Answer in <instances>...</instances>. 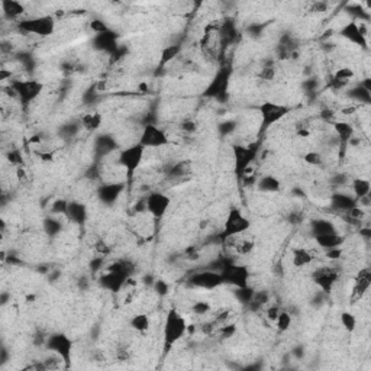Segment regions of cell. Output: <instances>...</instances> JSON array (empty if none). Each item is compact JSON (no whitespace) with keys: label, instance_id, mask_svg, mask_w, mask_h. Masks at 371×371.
I'll return each instance as SVG.
<instances>
[{"label":"cell","instance_id":"5","mask_svg":"<svg viewBox=\"0 0 371 371\" xmlns=\"http://www.w3.org/2000/svg\"><path fill=\"white\" fill-rule=\"evenodd\" d=\"M144 154H145V148L141 144H135L130 147L122 149L118 156V163L125 168V171L128 173L129 177H132L135 171L139 168V165L144 160Z\"/></svg>","mask_w":371,"mask_h":371},{"label":"cell","instance_id":"45","mask_svg":"<svg viewBox=\"0 0 371 371\" xmlns=\"http://www.w3.org/2000/svg\"><path fill=\"white\" fill-rule=\"evenodd\" d=\"M92 29L95 31V34H100V32L107 31L109 28L104 25L102 20H93V22H92Z\"/></svg>","mask_w":371,"mask_h":371},{"label":"cell","instance_id":"9","mask_svg":"<svg viewBox=\"0 0 371 371\" xmlns=\"http://www.w3.org/2000/svg\"><path fill=\"white\" fill-rule=\"evenodd\" d=\"M219 273L222 274L224 283L232 285L235 287H244L248 286V278H250V271L244 266H236V264H224Z\"/></svg>","mask_w":371,"mask_h":371},{"label":"cell","instance_id":"12","mask_svg":"<svg viewBox=\"0 0 371 371\" xmlns=\"http://www.w3.org/2000/svg\"><path fill=\"white\" fill-rule=\"evenodd\" d=\"M170 205H171V199L161 191H152L145 198V209L156 219L163 217L168 212Z\"/></svg>","mask_w":371,"mask_h":371},{"label":"cell","instance_id":"38","mask_svg":"<svg viewBox=\"0 0 371 371\" xmlns=\"http://www.w3.org/2000/svg\"><path fill=\"white\" fill-rule=\"evenodd\" d=\"M152 290H154L158 296H165V294H168L170 287H168V283H167L165 280L158 278V280L154 281V285H152Z\"/></svg>","mask_w":371,"mask_h":371},{"label":"cell","instance_id":"51","mask_svg":"<svg viewBox=\"0 0 371 371\" xmlns=\"http://www.w3.org/2000/svg\"><path fill=\"white\" fill-rule=\"evenodd\" d=\"M9 160H10L12 163H15V164H19V163H22V158H20V156L17 154L16 151H15V152H12V154L9 156Z\"/></svg>","mask_w":371,"mask_h":371},{"label":"cell","instance_id":"23","mask_svg":"<svg viewBox=\"0 0 371 371\" xmlns=\"http://www.w3.org/2000/svg\"><path fill=\"white\" fill-rule=\"evenodd\" d=\"M311 231L313 236H319V235L337 232V228H335V225L326 221V219H315V221H312Z\"/></svg>","mask_w":371,"mask_h":371},{"label":"cell","instance_id":"2","mask_svg":"<svg viewBox=\"0 0 371 371\" xmlns=\"http://www.w3.org/2000/svg\"><path fill=\"white\" fill-rule=\"evenodd\" d=\"M251 228L250 219L245 216L239 207H232L229 209L226 219H225L224 229L221 233L222 239H229V238H235L239 233L247 232Z\"/></svg>","mask_w":371,"mask_h":371},{"label":"cell","instance_id":"43","mask_svg":"<svg viewBox=\"0 0 371 371\" xmlns=\"http://www.w3.org/2000/svg\"><path fill=\"white\" fill-rule=\"evenodd\" d=\"M252 250H254V242L251 241L242 242L241 245L238 247V252H239V254H250Z\"/></svg>","mask_w":371,"mask_h":371},{"label":"cell","instance_id":"17","mask_svg":"<svg viewBox=\"0 0 371 371\" xmlns=\"http://www.w3.org/2000/svg\"><path fill=\"white\" fill-rule=\"evenodd\" d=\"M371 286V270L368 267L363 268L358 271V274L355 277V285H354V300H361L365 293L370 290Z\"/></svg>","mask_w":371,"mask_h":371},{"label":"cell","instance_id":"25","mask_svg":"<svg viewBox=\"0 0 371 371\" xmlns=\"http://www.w3.org/2000/svg\"><path fill=\"white\" fill-rule=\"evenodd\" d=\"M2 9H3V13L8 17H19L20 15H24L25 12V6L16 2V0H5L2 2Z\"/></svg>","mask_w":371,"mask_h":371},{"label":"cell","instance_id":"24","mask_svg":"<svg viewBox=\"0 0 371 371\" xmlns=\"http://www.w3.org/2000/svg\"><path fill=\"white\" fill-rule=\"evenodd\" d=\"M332 206L335 207L337 210H345L350 212L351 209L357 207V199L351 198L348 194H341L337 193L332 196Z\"/></svg>","mask_w":371,"mask_h":371},{"label":"cell","instance_id":"36","mask_svg":"<svg viewBox=\"0 0 371 371\" xmlns=\"http://www.w3.org/2000/svg\"><path fill=\"white\" fill-rule=\"evenodd\" d=\"M43 228H45V232L54 236V235H57L61 231V224L54 217H48L43 222Z\"/></svg>","mask_w":371,"mask_h":371},{"label":"cell","instance_id":"22","mask_svg":"<svg viewBox=\"0 0 371 371\" xmlns=\"http://www.w3.org/2000/svg\"><path fill=\"white\" fill-rule=\"evenodd\" d=\"M116 148H118V144H116L115 138L111 137V135H100L96 139L95 151L99 157L107 156V154L113 152Z\"/></svg>","mask_w":371,"mask_h":371},{"label":"cell","instance_id":"35","mask_svg":"<svg viewBox=\"0 0 371 371\" xmlns=\"http://www.w3.org/2000/svg\"><path fill=\"white\" fill-rule=\"evenodd\" d=\"M254 293H255V290H252L250 286H244V287H236V293H235V296L238 297L239 302H244L248 304V303L251 302V299H252Z\"/></svg>","mask_w":371,"mask_h":371},{"label":"cell","instance_id":"3","mask_svg":"<svg viewBox=\"0 0 371 371\" xmlns=\"http://www.w3.org/2000/svg\"><path fill=\"white\" fill-rule=\"evenodd\" d=\"M20 31L26 34L38 35V36H50L55 32V19L50 15L35 16L24 19L19 24Z\"/></svg>","mask_w":371,"mask_h":371},{"label":"cell","instance_id":"10","mask_svg":"<svg viewBox=\"0 0 371 371\" xmlns=\"http://www.w3.org/2000/svg\"><path fill=\"white\" fill-rule=\"evenodd\" d=\"M261 118H263V128H270L278 121H281L287 113L290 112V107L285 104L274 103V102H264L258 107Z\"/></svg>","mask_w":371,"mask_h":371},{"label":"cell","instance_id":"31","mask_svg":"<svg viewBox=\"0 0 371 371\" xmlns=\"http://www.w3.org/2000/svg\"><path fill=\"white\" fill-rule=\"evenodd\" d=\"M81 125L89 130H96L102 125V116L99 113H90L81 118Z\"/></svg>","mask_w":371,"mask_h":371},{"label":"cell","instance_id":"7","mask_svg":"<svg viewBox=\"0 0 371 371\" xmlns=\"http://www.w3.org/2000/svg\"><path fill=\"white\" fill-rule=\"evenodd\" d=\"M139 144L144 148H161L170 144L164 129L157 126L154 123H147L139 135Z\"/></svg>","mask_w":371,"mask_h":371},{"label":"cell","instance_id":"30","mask_svg":"<svg viewBox=\"0 0 371 371\" xmlns=\"http://www.w3.org/2000/svg\"><path fill=\"white\" fill-rule=\"evenodd\" d=\"M334 128H335L338 138L341 139L342 142H350L354 137V128L346 122H335Z\"/></svg>","mask_w":371,"mask_h":371},{"label":"cell","instance_id":"6","mask_svg":"<svg viewBox=\"0 0 371 371\" xmlns=\"http://www.w3.org/2000/svg\"><path fill=\"white\" fill-rule=\"evenodd\" d=\"M47 350L51 351L52 354L57 355L62 363H66V367H69L71 361V351H73V342L66 334H54L47 338Z\"/></svg>","mask_w":371,"mask_h":371},{"label":"cell","instance_id":"46","mask_svg":"<svg viewBox=\"0 0 371 371\" xmlns=\"http://www.w3.org/2000/svg\"><path fill=\"white\" fill-rule=\"evenodd\" d=\"M235 325H226L224 328L221 329V334L224 338H231L235 334Z\"/></svg>","mask_w":371,"mask_h":371},{"label":"cell","instance_id":"48","mask_svg":"<svg viewBox=\"0 0 371 371\" xmlns=\"http://www.w3.org/2000/svg\"><path fill=\"white\" fill-rule=\"evenodd\" d=\"M177 51H179V47H170V48H167L164 51V61L171 60Z\"/></svg>","mask_w":371,"mask_h":371},{"label":"cell","instance_id":"27","mask_svg":"<svg viewBox=\"0 0 371 371\" xmlns=\"http://www.w3.org/2000/svg\"><path fill=\"white\" fill-rule=\"evenodd\" d=\"M257 187H258V190L266 191V193H274V191L280 190V180L276 179L274 176H264L257 183Z\"/></svg>","mask_w":371,"mask_h":371},{"label":"cell","instance_id":"33","mask_svg":"<svg viewBox=\"0 0 371 371\" xmlns=\"http://www.w3.org/2000/svg\"><path fill=\"white\" fill-rule=\"evenodd\" d=\"M274 322H276L277 329L281 331V332H285L292 325V315L287 311H280V313H278V316H277Z\"/></svg>","mask_w":371,"mask_h":371},{"label":"cell","instance_id":"4","mask_svg":"<svg viewBox=\"0 0 371 371\" xmlns=\"http://www.w3.org/2000/svg\"><path fill=\"white\" fill-rule=\"evenodd\" d=\"M258 147L257 145H238L235 144L232 147L233 154V164H235V174L238 177L245 176L248 168L257 158Z\"/></svg>","mask_w":371,"mask_h":371},{"label":"cell","instance_id":"18","mask_svg":"<svg viewBox=\"0 0 371 371\" xmlns=\"http://www.w3.org/2000/svg\"><path fill=\"white\" fill-rule=\"evenodd\" d=\"M122 190H123V184L112 183V184H104V186H102L99 189V191H97V194H99V199H100V202L103 205L111 206V205H113L119 199Z\"/></svg>","mask_w":371,"mask_h":371},{"label":"cell","instance_id":"34","mask_svg":"<svg viewBox=\"0 0 371 371\" xmlns=\"http://www.w3.org/2000/svg\"><path fill=\"white\" fill-rule=\"evenodd\" d=\"M371 90L370 89H367V87L364 86V84H360V86L354 89L353 92H351V96L355 97L357 100H360V102H364V103H370L371 100Z\"/></svg>","mask_w":371,"mask_h":371},{"label":"cell","instance_id":"28","mask_svg":"<svg viewBox=\"0 0 371 371\" xmlns=\"http://www.w3.org/2000/svg\"><path fill=\"white\" fill-rule=\"evenodd\" d=\"M353 190H354L355 199H365L370 196L371 184L367 179H355L353 182Z\"/></svg>","mask_w":371,"mask_h":371},{"label":"cell","instance_id":"49","mask_svg":"<svg viewBox=\"0 0 371 371\" xmlns=\"http://www.w3.org/2000/svg\"><path fill=\"white\" fill-rule=\"evenodd\" d=\"M261 77L266 78V80H271V78L274 77V69H273V67H266V69H263Z\"/></svg>","mask_w":371,"mask_h":371},{"label":"cell","instance_id":"26","mask_svg":"<svg viewBox=\"0 0 371 371\" xmlns=\"http://www.w3.org/2000/svg\"><path fill=\"white\" fill-rule=\"evenodd\" d=\"M149 325H151V322H149V316L147 313H137L129 320L130 328L134 329L135 332H139V334L147 332L149 329Z\"/></svg>","mask_w":371,"mask_h":371},{"label":"cell","instance_id":"8","mask_svg":"<svg viewBox=\"0 0 371 371\" xmlns=\"http://www.w3.org/2000/svg\"><path fill=\"white\" fill-rule=\"evenodd\" d=\"M10 89L15 93V96L19 97V100L22 103L29 104L42 93L43 84L39 83V81H35V80H29V81H13L10 84Z\"/></svg>","mask_w":371,"mask_h":371},{"label":"cell","instance_id":"50","mask_svg":"<svg viewBox=\"0 0 371 371\" xmlns=\"http://www.w3.org/2000/svg\"><path fill=\"white\" fill-rule=\"evenodd\" d=\"M278 313H280V309H278L277 306H271V308H268L267 316L271 320H276V318L278 316Z\"/></svg>","mask_w":371,"mask_h":371},{"label":"cell","instance_id":"13","mask_svg":"<svg viewBox=\"0 0 371 371\" xmlns=\"http://www.w3.org/2000/svg\"><path fill=\"white\" fill-rule=\"evenodd\" d=\"M232 74V70L229 67H225V69L219 70L216 73V76L213 80L210 81V84L207 86L205 90V96L207 97H217L221 99V96L226 95L228 92V86H229V78Z\"/></svg>","mask_w":371,"mask_h":371},{"label":"cell","instance_id":"20","mask_svg":"<svg viewBox=\"0 0 371 371\" xmlns=\"http://www.w3.org/2000/svg\"><path fill=\"white\" fill-rule=\"evenodd\" d=\"M316 244L319 245L322 250L328 251L334 248H341V245L344 244V236L339 235L338 232L328 233V235H319V236H313Z\"/></svg>","mask_w":371,"mask_h":371},{"label":"cell","instance_id":"44","mask_svg":"<svg viewBox=\"0 0 371 371\" xmlns=\"http://www.w3.org/2000/svg\"><path fill=\"white\" fill-rule=\"evenodd\" d=\"M233 129H235V122H231V121L225 122V123H222V125L219 126V132H221V134H224V135H226V134H231Z\"/></svg>","mask_w":371,"mask_h":371},{"label":"cell","instance_id":"41","mask_svg":"<svg viewBox=\"0 0 371 371\" xmlns=\"http://www.w3.org/2000/svg\"><path fill=\"white\" fill-rule=\"evenodd\" d=\"M303 158H304V161H306L308 164L312 165L322 164V156H320L319 152H316V151H309V152L303 157Z\"/></svg>","mask_w":371,"mask_h":371},{"label":"cell","instance_id":"14","mask_svg":"<svg viewBox=\"0 0 371 371\" xmlns=\"http://www.w3.org/2000/svg\"><path fill=\"white\" fill-rule=\"evenodd\" d=\"M128 277L129 274H126L125 271L109 268L107 273L100 277V286L109 292H119L122 287L126 285Z\"/></svg>","mask_w":371,"mask_h":371},{"label":"cell","instance_id":"42","mask_svg":"<svg viewBox=\"0 0 371 371\" xmlns=\"http://www.w3.org/2000/svg\"><path fill=\"white\" fill-rule=\"evenodd\" d=\"M67 207H69V202L67 200H57L52 206V213H64L67 212Z\"/></svg>","mask_w":371,"mask_h":371},{"label":"cell","instance_id":"52","mask_svg":"<svg viewBox=\"0 0 371 371\" xmlns=\"http://www.w3.org/2000/svg\"><path fill=\"white\" fill-rule=\"evenodd\" d=\"M183 126H184V130H194V125H193V123H189V122H187V123L184 122Z\"/></svg>","mask_w":371,"mask_h":371},{"label":"cell","instance_id":"11","mask_svg":"<svg viewBox=\"0 0 371 371\" xmlns=\"http://www.w3.org/2000/svg\"><path fill=\"white\" fill-rule=\"evenodd\" d=\"M190 285L193 287L205 289V290H215L225 283L222 274L219 271L205 270V271H199V273L190 277Z\"/></svg>","mask_w":371,"mask_h":371},{"label":"cell","instance_id":"37","mask_svg":"<svg viewBox=\"0 0 371 371\" xmlns=\"http://www.w3.org/2000/svg\"><path fill=\"white\" fill-rule=\"evenodd\" d=\"M189 173H190V164L189 163H186V161L176 164L173 167V170L170 171V174H171L173 177H183V176H186V174Z\"/></svg>","mask_w":371,"mask_h":371},{"label":"cell","instance_id":"16","mask_svg":"<svg viewBox=\"0 0 371 371\" xmlns=\"http://www.w3.org/2000/svg\"><path fill=\"white\" fill-rule=\"evenodd\" d=\"M93 45L99 51L115 52L118 48V36L111 29H107V31L100 32V34H95Z\"/></svg>","mask_w":371,"mask_h":371},{"label":"cell","instance_id":"21","mask_svg":"<svg viewBox=\"0 0 371 371\" xmlns=\"http://www.w3.org/2000/svg\"><path fill=\"white\" fill-rule=\"evenodd\" d=\"M66 216L74 224H84V221L87 219L86 206L83 203H78V202H69V207H67Z\"/></svg>","mask_w":371,"mask_h":371},{"label":"cell","instance_id":"1","mask_svg":"<svg viewBox=\"0 0 371 371\" xmlns=\"http://www.w3.org/2000/svg\"><path fill=\"white\" fill-rule=\"evenodd\" d=\"M187 332V320L182 313L176 309H170L165 315L164 326H163V346L164 355H167Z\"/></svg>","mask_w":371,"mask_h":371},{"label":"cell","instance_id":"29","mask_svg":"<svg viewBox=\"0 0 371 371\" xmlns=\"http://www.w3.org/2000/svg\"><path fill=\"white\" fill-rule=\"evenodd\" d=\"M313 261V255L306 248H296L293 251V264L296 267H306Z\"/></svg>","mask_w":371,"mask_h":371},{"label":"cell","instance_id":"39","mask_svg":"<svg viewBox=\"0 0 371 371\" xmlns=\"http://www.w3.org/2000/svg\"><path fill=\"white\" fill-rule=\"evenodd\" d=\"M353 77H354V71L351 69H346V67L345 69L338 70L337 74H335V80L341 81V83H344V84H346V81Z\"/></svg>","mask_w":371,"mask_h":371},{"label":"cell","instance_id":"15","mask_svg":"<svg viewBox=\"0 0 371 371\" xmlns=\"http://www.w3.org/2000/svg\"><path fill=\"white\" fill-rule=\"evenodd\" d=\"M313 280L315 283L319 286L320 290H323L325 293H331L334 286L338 281V273L334 268H319L313 273Z\"/></svg>","mask_w":371,"mask_h":371},{"label":"cell","instance_id":"32","mask_svg":"<svg viewBox=\"0 0 371 371\" xmlns=\"http://www.w3.org/2000/svg\"><path fill=\"white\" fill-rule=\"evenodd\" d=\"M339 319H341L342 328L345 329L348 334H353L354 332L355 328H357V318H355L351 312H342L341 316H339Z\"/></svg>","mask_w":371,"mask_h":371},{"label":"cell","instance_id":"47","mask_svg":"<svg viewBox=\"0 0 371 371\" xmlns=\"http://www.w3.org/2000/svg\"><path fill=\"white\" fill-rule=\"evenodd\" d=\"M326 252V257L329 259H338L341 257V254H342V250L341 248H334V250H328L325 251Z\"/></svg>","mask_w":371,"mask_h":371},{"label":"cell","instance_id":"19","mask_svg":"<svg viewBox=\"0 0 371 371\" xmlns=\"http://www.w3.org/2000/svg\"><path fill=\"white\" fill-rule=\"evenodd\" d=\"M341 35H342L344 38H346L348 41L357 43V45H360V47H363V48L367 47L365 35H364V32L361 31V28H360V25H358L357 22L346 24V25L342 28Z\"/></svg>","mask_w":371,"mask_h":371},{"label":"cell","instance_id":"40","mask_svg":"<svg viewBox=\"0 0 371 371\" xmlns=\"http://www.w3.org/2000/svg\"><path fill=\"white\" fill-rule=\"evenodd\" d=\"M193 313H196V315H206V313H209L210 312V304L207 302H205V300H199V302H196L194 304H193Z\"/></svg>","mask_w":371,"mask_h":371}]
</instances>
